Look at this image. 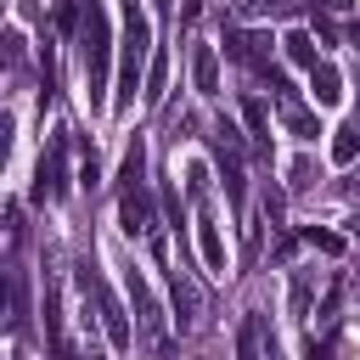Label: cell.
<instances>
[{
  "mask_svg": "<svg viewBox=\"0 0 360 360\" xmlns=\"http://www.w3.org/2000/svg\"><path fill=\"white\" fill-rule=\"evenodd\" d=\"M118 214H124V231L129 236H152L158 231V214H152V191H146V141L135 135L129 152H124V174H118Z\"/></svg>",
  "mask_w": 360,
  "mask_h": 360,
  "instance_id": "cell-1",
  "label": "cell"
},
{
  "mask_svg": "<svg viewBox=\"0 0 360 360\" xmlns=\"http://www.w3.org/2000/svg\"><path fill=\"white\" fill-rule=\"evenodd\" d=\"M118 6H124V45H118V90H112V101H118V107H135V90H141V79L152 73V68H146L152 28H146L141 0H118Z\"/></svg>",
  "mask_w": 360,
  "mask_h": 360,
  "instance_id": "cell-2",
  "label": "cell"
},
{
  "mask_svg": "<svg viewBox=\"0 0 360 360\" xmlns=\"http://www.w3.org/2000/svg\"><path fill=\"white\" fill-rule=\"evenodd\" d=\"M79 287H84V298H96V321H101V332H107V343L112 349H129L135 343V326H129V315H124V304H118V292L101 281V270H96V259L90 253H79Z\"/></svg>",
  "mask_w": 360,
  "mask_h": 360,
  "instance_id": "cell-3",
  "label": "cell"
},
{
  "mask_svg": "<svg viewBox=\"0 0 360 360\" xmlns=\"http://www.w3.org/2000/svg\"><path fill=\"white\" fill-rule=\"evenodd\" d=\"M107 62H112L107 11H101V0H84V84H90V107H107Z\"/></svg>",
  "mask_w": 360,
  "mask_h": 360,
  "instance_id": "cell-4",
  "label": "cell"
},
{
  "mask_svg": "<svg viewBox=\"0 0 360 360\" xmlns=\"http://www.w3.org/2000/svg\"><path fill=\"white\" fill-rule=\"evenodd\" d=\"M225 56H231V62H242V68H253L264 84H270V73H276V62H270V39H264V34L225 28Z\"/></svg>",
  "mask_w": 360,
  "mask_h": 360,
  "instance_id": "cell-5",
  "label": "cell"
},
{
  "mask_svg": "<svg viewBox=\"0 0 360 360\" xmlns=\"http://www.w3.org/2000/svg\"><path fill=\"white\" fill-rule=\"evenodd\" d=\"M68 191V129L51 135V152L39 158V174H34V202L45 197H62Z\"/></svg>",
  "mask_w": 360,
  "mask_h": 360,
  "instance_id": "cell-6",
  "label": "cell"
},
{
  "mask_svg": "<svg viewBox=\"0 0 360 360\" xmlns=\"http://www.w3.org/2000/svg\"><path fill=\"white\" fill-rule=\"evenodd\" d=\"M169 281H174V321H180V332H191V326L202 321V292H197V281H191L186 264L169 270Z\"/></svg>",
  "mask_w": 360,
  "mask_h": 360,
  "instance_id": "cell-7",
  "label": "cell"
},
{
  "mask_svg": "<svg viewBox=\"0 0 360 360\" xmlns=\"http://www.w3.org/2000/svg\"><path fill=\"white\" fill-rule=\"evenodd\" d=\"M191 79L202 96H219V51L214 45H191Z\"/></svg>",
  "mask_w": 360,
  "mask_h": 360,
  "instance_id": "cell-8",
  "label": "cell"
},
{
  "mask_svg": "<svg viewBox=\"0 0 360 360\" xmlns=\"http://www.w3.org/2000/svg\"><path fill=\"white\" fill-rule=\"evenodd\" d=\"M309 90H315L321 107H332V101H343V73H338L332 62H315V68H309Z\"/></svg>",
  "mask_w": 360,
  "mask_h": 360,
  "instance_id": "cell-9",
  "label": "cell"
},
{
  "mask_svg": "<svg viewBox=\"0 0 360 360\" xmlns=\"http://www.w3.org/2000/svg\"><path fill=\"white\" fill-rule=\"evenodd\" d=\"M197 253H202V264L214 270V276H225V242H219V225L202 214V225H197Z\"/></svg>",
  "mask_w": 360,
  "mask_h": 360,
  "instance_id": "cell-10",
  "label": "cell"
},
{
  "mask_svg": "<svg viewBox=\"0 0 360 360\" xmlns=\"http://www.w3.org/2000/svg\"><path fill=\"white\" fill-rule=\"evenodd\" d=\"M129 304H135V315H141V326L152 332V338H163V315H158V304H152V292H146V281L129 270Z\"/></svg>",
  "mask_w": 360,
  "mask_h": 360,
  "instance_id": "cell-11",
  "label": "cell"
},
{
  "mask_svg": "<svg viewBox=\"0 0 360 360\" xmlns=\"http://www.w3.org/2000/svg\"><path fill=\"white\" fill-rule=\"evenodd\" d=\"M236 360H270V343H264V321L248 315L242 332H236Z\"/></svg>",
  "mask_w": 360,
  "mask_h": 360,
  "instance_id": "cell-12",
  "label": "cell"
},
{
  "mask_svg": "<svg viewBox=\"0 0 360 360\" xmlns=\"http://www.w3.org/2000/svg\"><path fill=\"white\" fill-rule=\"evenodd\" d=\"M281 124H287L292 135H304V141H309V135H321V124H315V118L298 107V96H287V101H281Z\"/></svg>",
  "mask_w": 360,
  "mask_h": 360,
  "instance_id": "cell-13",
  "label": "cell"
},
{
  "mask_svg": "<svg viewBox=\"0 0 360 360\" xmlns=\"http://www.w3.org/2000/svg\"><path fill=\"white\" fill-rule=\"evenodd\" d=\"M281 51H287V56H292L298 68H315V39H309L304 28H292V34L281 39Z\"/></svg>",
  "mask_w": 360,
  "mask_h": 360,
  "instance_id": "cell-14",
  "label": "cell"
},
{
  "mask_svg": "<svg viewBox=\"0 0 360 360\" xmlns=\"http://www.w3.org/2000/svg\"><path fill=\"white\" fill-rule=\"evenodd\" d=\"M332 158H338V163H354V158H360V124H354V118L338 129V141H332Z\"/></svg>",
  "mask_w": 360,
  "mask_h": 360,
  "instance_id": "cell-15",
  "label": "cell"
},
{
  "mask_svg": "<svg viewBox=\"0 0 360 360\" xmlns=\"http://www.w3.org/2000/svg\"><path fill=\"white\" fill-rule=\"evenodd\" d=\"M242 112H248V129H253V141H259V146H270V118H264V107L248 96V101H242Z\"/></svg>",
  "mask_w": 360,
  "mask_h": 360,
  "instance_id": "cell-16",
  "label": "cell"
},
{
  "mask_svg": "<svg viewBox=\"0 0 360 360\" xmlns=\"http://www.w3.org/2000/svg\"><path fill=\"white\" fill-rule=\"evenodd\" d=\"M163 84H169V68H163V56H158L152 73H146V101H163Z\"/></svg>",
  "mask_w": 360,
  "mask_h": 360,
  "instance_id": "cell-17",
  "label": "cell"
},
{
  "mask_svg": "<svg viewBox=\"0 0 360 360\" xmlns=\"http://www.w3.org/2000/svg\"><path fill=\"white\" fill-rule=\"evenodd\" d=\"M304 242H309V248H321V253H343V236H332V231H315V225L304 231Z\"/></svg>",
  "mask_w": 360,
  "mask_h": 360,
  "instance_id": "cell-18",
  "label": "cell"
},
{
  "mask_svg": "<svg viewBox=\"0 0 360 360\" xmlns=\"http://www.w3.org/2000/svg\"><path fill=\"white\" fill-rule=\"evenodd\" d=\"M242 17H264V11H287V0H236Z\"/></svg>",
  "mask_w": 360,
  "mask_h": 360,
  "instance_id": "cell-19",
  "label": "cell"
},
{
  "mask_svg": "<svg viewBox=\"0 0 360 360\" xmlns=\"http://www.w3.org/2000/svg\"><path fill=\"white\" fill-rule=\"evenodd\" d=\"M304 304H309V270L292 276V309H304Z\"/></svg>",
  "mask_w": 360,
  "mask_h": 360,
  "instance_id": "cell-20",
  "label": "cell"
},
{
  "mask_svg": "<svg viewBox=\"0 0 360 360\" xmlns=\"http://www.w3.org/2000/svg\"><path fill=\"white\" fill-rule=\"evenodd\" d=\"M287 174H292V186H309V174H315V169H309V158H292V169H287Z\"/></svg>",
  "mask_w": 360,
  "mask_h": 360,
  "instance_id": "cell-21",
  "label": "cell"
},
{
  "mask_svg": "<svg viewBox=\"0 0 360 360\" xmlns=\"http://www.w3.org/2000/svg\"><path fill=\"white\" fill-rule=\"evenodd\" d=\"M321 6H326V11H343V6H349V0H321Z\"/></svg>",
  "mask_w": 360,
  "mask_h": 360,
  "instance_id": "cell-22",
  "label": "cell"
},
{
  "mask_svg": "<svg viewBox=\"0 0 360 360\" xmlns=\"http://www.w3.org/2000/svg\"><path fill=\"white\" fill-rule=\"evenodd\" d=\"M354 124H360V107H354Z\"/></svg>",
  "mask_w": 360,
  "mask_h": 360,
  "instance_id": "cell-23",
  "label": "cell"
},
{
  "mask_svg": "<svg viewBox=\"0 0 360 360\" xmlns=\"http://www.w3.org/2000/svg\"><path fill=\"white\" fill-rule=\"evenodd\" d=\"M354 236H360V225H354Z\"/></svg>",
  "mask_w": 360,
  "mask_h": 360,
  "instance_id": "cell-24",
  "label": "cell"
},
{
  "mask_svg": "<svg viewBox=\"0 0 360 360\" xmlns=\"http://www.w3.org/2000/svg\"><path fill=\"white\" fill-rule=\"evenodd\" d=\"M90 360H96V354H90Z\"/></svg>",
  "mask_w": 360,
  "mask_h": 360,
  "instance_id": "cell-25",
  "label": "cell"
}]
</instances>
